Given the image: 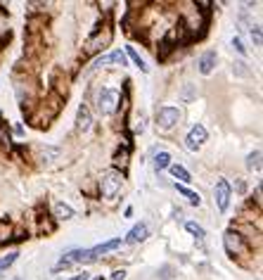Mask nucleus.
<instances>
[{"label":"nucleus","mask_w":263,"mask_h":280,"mask_svg":"<svg viewBox=\"0 0 263 280\" xmlns=\"http://www.w3.org/2000/svg\"><path fill=\"white\" fill-rule=\"evenodd\" d=\"M67 261H83V263H90L95 261V254H93V249H74L67 254Z\"/></svg>","instance_id":"6e6552de"},{"label":"nucleus","mask_w":263,"mask_h":280,"mask_svg":"<svg viewBox=\"0 0 263 280\" xmlns=\"http://www.w3.org/2000/svg\"><path fill=\"white\" fill-rule=\"evenodd\" d=\"M126 278V271H114V276H112V280H123Z\"/></svg>","instance_id":"393cba45"},{"label":"nucleus","mask_w":263,"mask_h":280,"mask_svg":"<svg viewBox=\"0 0 263 280\" xmlns=\"http://www.w3.org/2000/svg\"><path fill=\"white\" fill-rule=\"evenodd\" d=\"M171 176H173V178H178L180 183H190V181H192L190 171H188L185 167H180V164H173V167H171Z\"/></svg>","instance_id":"ddd939ff"},{"label":"nucleus","mask_w":263,"mask_h":280,"mask_svg":"<svg viewBox=\"0 0 263 280\" xmlns=\"http://www.w3.org/2000/svg\"><path fill=\"white\" fill-rule=\"evenodd\" d=\"M216 205H218L221 211H225L230 205V186L225 178H221V181L216 183Z\"/></svg>","instance_id":"0eeeda50"},{"label":"nucleus","mask_w":263,"mask_h":280,"mask_svg":"<svg viewBox=\"0 0 263 280\" xmlns=\"http://www.w3.org/2000/svg\"><path fill=\"white\" fill-rule=\"evenodd\" d=\"M204 140H207V129L197 124V126H192V131L188 133V138H185V145H188V149L197 152V149L204 145Z\"/></svg>","instance_id":"39448f33"},{"label":"nucleus","mask_w":263,"mask_h":280,"mask_svg":"<svg viewBox=\"0 0 263 280\" xmlns=\"http://www.w3.org/2000/svg\"><path fill=\"white\" fill-rule=\"evenodd\" d=\"M178 121H180V112H178L175 107H164V110H159V114H157V126L159 129L169 131V129H173Z\"/></svg>","instance_id":"20e7f679"},{"label":"nucleus","mask_w":263,"mask_h":280,"mask_svg":"<svg viewBox=\"0 0 263 280\" xmlns=\"http://www.w3.org/2000/svg\"><path fill=\"white\" fill-rule=\"evenodd\" d=\"M185 228L192 233L197 240H204V235H207V233H204V228H202L199 224H194V221H188V224H185Z\"/></svg>","instance_id":"6ab92c4d"},{"label":"nucleus","mask_w":263,"mask_h":280,"mask_svg":"<svg viewBox=\"0 0 263 280\" xmlns=\"http://www.w3.org/2000/svg\"><path fill=\"white\" fill-rule=\"evenodd\" d=\"M175 187H178V192H180L183 197H188V202H190V205H199V202H202V197H199L197 192H192V190H188L185 186H175Z\"/></svg>","instance_id":"2eb2a0df"},{"label":"nucleus","mask_w":263,"mask_h":280,"mask_svg":"<svg viewBox=\"0 0 263 280\" xmlns=\"http://www.w3.org/2000/svg\"><path fill=\"white\" fill-rule=\"evenodd\" d=\"M194 95H197V88H194L192 83H185V88L180 91V100H183V102H192Z\"/></svg>","instance_id":"f3484780"},{"label":"nucleus","mask_w":263,"mask_h":280,"mask_svg":"<svg viewBox=\"0 0 263 280\" xmlns=\"http://www.w3.org/2000/svg\"><path fill=\"white\" fill-rule=\"evenodd\" d=\"M171 276H173V273H171V268H169V266H164V268H161V278H171Z\"/></svg>","instance_id":"a878e982"},{"label":"nucleus","mask_w":263,"mask_h":280,"mask_svg":"<svg viewBox=\"0 0 263 280\" xmlns=\"http://www.w3.org/2000/svg\"><path fill=\"white\" fill-rule=\"evenodd\" d=\"M109 40H112V29L109 26H105V34H97V36H93L90 40H88L86 45V53L90 55V53H97V50H105L107 45H109Z\"/></svg>","instance_id":"423d86ee"},{"label":"nucleus","mask_w":263,"mask_h":280,"mask_svg":"<svg viewBox=\"0 0 263 280\" xmlns=\"http://www.w3.org/2000/svg\"><path fill=\"white\" fill-rule=\"evenodd\" d=\"M251 38H254V45H261V26L251 29Z\"/></svg>","instance_id":"5701e85b"},{"label":"nucleus","mask_w":263,"mask_h":280,"mask_svg":"<svg viewBox=\"0 0 263 280\" xmlns=\"http://www.w3.org/2000/svg\"><path fill=\"white\" fill-rule=\"evenodd\" d=\"M223 243H225V249H228V254L232 259H244L246 254H249V247L244 243V235L240 233V230H225V235H223Z\"/></svg>","instance_id":"f257e3e1"},{"label":"nucleus","mask_w":263,"mask_h":280,"mask_svg":"<svg viewBox=\"0 0 263 280\" xmlns=\"http://www.w3.org/2000/svg\"><path fill=\"white\" fill-rule=\"evenodd\" d=\"M121 186H123V173L116 171V168L105 171L102 178H100V190H102L105 197H116V192L121 190Z\"/></svg>","instance_id":"f03ea898"},{"label":"nucleus","mask_w":263,"mask_h":280,"mask_svg":"<svg viewBox=\"0 0 263 280\" xmlns=\"http://www.w3.org/2000/svg\"><path fill=\"white\" fill-rule=\"evenodd\" d=\"M213 67H216V53L213 50H209V53H204V55L199 57V72L202 74H211Z\"/></svg>","instance_id":"1a4fd4ad"},{"label":"nucleus","mask_w":263,"mask_h":280,"mask_svg":"<svg viewBox=\"0 0 263 280\" xmlns=\"http://www.w3.org/2000/svg\"><path fill=\"white\" fill-rule=\"evenodd\" d=\"M171 50H173V43H171V40H164V43H161V50H157L159 62H164V59L169 57V53H171Z\"/></svg>","instance_id":"4be33fe9"},{"label":"nucleus","mask_w":263,"mask_h":280,"mask_svg":"<svg viewBox=\"0 0 263 280\" xmlns=\"http://www.w3.org/2000/svg\"><path fill=\"white\" fill-rule=\"evenodd\" d=\"M147 238V224H138L131 228V233H128V238H126V243H142Z\"/></svg>","instance_id":"9d476101"},{"label":"nucleus","mask_w":263,"mask_h":280,"mask_svg":"<svg viewBox=\"0 0 263 280\" xmlns=\"http://www.w3.org/2000/svg\"><path fill=\"white\" fill-rule=\"evenodd\" d=\"M95 280H105V278H102V276H100V278H95Z\"/></svg>","instance_id":"cd10ccee"},{"label":"nucleus","mask_w":263,"mask_h":280,"mask_svg":"<svg viewBox=\"0 0 263 280\" xmlns=\"http://www.w3.org/2000/svg\"><path fill=\"white\" fill-rule=\"evenodd\" d=\"M166 167H171V154H169V152H159L157 159H154V168H157V171H164Z\"/></svg>","instance_id":"4468645a"},{"label":"nucleus","mask_w":263,"mask_h":280,"mask_svg":"<svg viewBox=\"0 0 263 280\" xmlns=\"http://www.w3.org/2000/svg\"><path fill=\"white\" fill-rule=\"evenodd\" d=\"M71 280H88V273H81V276H74Z\"/></svg>","instance_id":"bb28decb"},{"label":"nucleus","mask_w":263,"mask_h":280,"mask_svg":"<svg viewBox=\"0 0 263 280\" xmlns=\"http://www.w3.org/2000/svg\"><path fill=\"white\" fill-rule=\"evenodd\" d=\"M90 121H93V119H90V110H88L86 105H81V107H78V116H76V126H78L81 131H88V129H90Z\"/></svg>","instance_id":"9b49d317"},{"label":"nucleus","mask_w":263,"mask_h":280,"mask_svg":"<svg viewBox=\"0 0 263 280\" xmlns=\"http://www.w3.org/2000/svg\"><path fill=\"white\" fill-rule=\"evenodd\" d=\"M246 167H249V168H256V171H261V149H256V152H251V154H249V159H246Z\"/></svg>","instance_id":"a211bd4d"},{"label":"nucleus","mask_w":263,"mask_h":280,"mask_svg":"<svg viewBox=\"0 0 263 280\" xmlns=\"http://www.w3.org/2000/svg\"><path fill=\"white\" fill-rule=\"evenodd\" d=\"M119 102H121V95L116 91L102 88L97 93V110H100V114H114L119 110Z\"/></svg>","instance_id":"7ed1b4c3"},{"label":"nucleus","mask_w":263,"mask_h":280,"mask_svg":"<svg viewBox=\"0 0 263 280\" xmlns=\"http://www.w3.org/2000/svg\"><path fill=\"white\" fill-rule=\"evenodd\" d=\"M17 252H10V254H7V257H2V259H0V276H2V271H7V268H10V266H12V263L17 261Z\"/></svg>","instance_id":"aec40b11"},{"label":"nucleus","mask_w":263,"mask_h":280,"mask_svg":"<svg viewBox=\"0 0 263 280\" xmlns=\"http://www.w3.org/2000/svg\"><path fill=\"white\" fill-rule=\"evenodd\" d=\"M126 53L131 55V59H133V62H135V64L140 67L142 72H147V64H145V59H142V57L138 55V53H135V48H133V45H128V48H126Z\"/></svg>","instance_id":"412c9836"},{"label":"nucleus","mask_w":263,"mask_h":280,"mask_svg":"<svg viewBox=\"0 0 263 280\" xmlns=\"http://www.w3.org/2000/svg\"><path fill=\"white\" fill-rule=\"evenodd\" d=\"M119 244H121V240H119V238H114V240H109V243H105V244H97V247H93V254H95V259H97V257H102V254H107V252L116 249Z\"/></svg>","instance_id":"f8f14e48"},{"label":"nucleus","mask_w":263,"mask_h":280,"mask_svg":"<svg viewBox=\"0 0 263 280\" xmlns=\"http://www.w3.org/2000/svg\"><path fill=\"white\" fill-rule=\"evenodd\" d=\"M232 45L237 48V53H242V55L246 53V50H244V45H242V40H240V38H235V40H232Z\"/></svg>","instance_id":"b1692460"},{"label":"nucleus","mask_w":263,"mask_h":280,"mask_svg":"<svg viewBox=\"0 0 263 280\" xmlns=\"http://www.w3.org/2000/svg\"><path fill=\"white\" fill-rule=\"evenodd\" d=\"M55 216L67 221V219H71V216H74V209H71L69 205H62V202H59V205L55 206Z\"/></svg>","instance_id":"dca6fc26"}]
</instances>
